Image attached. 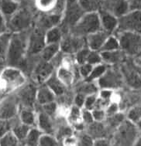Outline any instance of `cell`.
<instances>
[{
  "label": "cell",
  "instance_id": "6da1fadb",
  "mask_svg": "<svg viewBox=\"0 0 141 146\" xmlns=\"http://www.w3.org/2000/svg\"><path fill=\"white\" fill-rule=\"evenodd\" d=\"M25 32V31H24ZM24 32L15 33L11 36L5 59L9 66H19L23 64L27 53L28 38Z\"/></svg>",
  "mask_w": 141,
  "mask_h": 146
},
{
  "label": "cell",
  "instance_id": "7a4b0ae2",
  "mask_svg": "<svg viewBox=\"0 0 141 146\" xmlns=\"http://www.w3.org/2000/svg\"><path fill=\"white\" fill-rule=\"evenodd\" d=\"M25 83L26 77L23 72L15 66L5 67L0 74V88L7 93L20 89Z\"/></svg>",
  "mask_w": 141,
  "mask_h": 146
},
{
  "label": "cell",
  "instance_id": "3957f363",
  "mask_svg": "<svg viewBox=\"0 0 141 146\" xmlns=\"http://www.w3.org/2000/svg\"><path fill=\"white\" fill-rule=\"evenodd\" d=\"M140 130L136 124L127 118L116 128L112 142L118 145H132L136 142Z\"/></svg>",
  "mask_w": 141,
  "mask_h": 146
},
{
  "label": "cell",
  "instance_id": "277c9868",
  "mask_svg": "<svg viewBox=\"0 0 141 146\" xmlns=\"http://www.w3.org/2000/svg\"><path fill=\"white\" fill-rule=\"evenodd\" d=\"M73 30L74 35L82 37L102 30L99 14L96 12H89L84 14L73 27Z\"/></svg>",
  "mask_w": 141,
  "mask_h": 146
},
{
  "label": "cell",
  "instance_id": "5b68a950",
  "mask_svg": "<svg viewBox=\"0 0 141 146\" xmlns=\"http://www.w3.org/2000/svg\"><path fill=\"white\" fill-rule=\"evenodd\" d=\"M120 50L129 55H135L141 50V34L130 31H120L118 37Z\"/></svg>",
  "mask_w": 141,
  "mask_h": 146
},
{
  "label": "cell",
  "instance_id": "8992f818",
  "mask_svg": "<svg viewBox=\"0 0 141 146\" xmlns=\"http://www.w3.org/2000/svg\"><path fill=\"white\" fill-rule=\"evenodd\" d=\"M118 29L121 31H130L141 34V10L133 9L119 18Z\"/></svg>",
  "mask_w": 141,
  "mask_h": 146
},
{
  "label": "cell",
  "instance_id": "52a82bcc",
  "mask_svg": "<svg viewBox=\"0 0 141 146\" xmlns=\"http://www.w3.org/2000/svg\"><path fill=\"white\" fill-rule=\"evenodd\" d=\"M120 70L123 79L130 87L133 88H141V66L136 62H126L122 65Z\"/></svg>",
  "mask_w": 141,
  "mask_h": 146
},
{
  "label": "cell",
  "instance_id": "ba28073f",
  "mask_svg": "<svg viewBox=\"0 0 141 146\" xmlns=\"http://www.w3.org/2000/svg\"><path fill=\"white\" fill-rule=\"evenodd\" d=\"M32 22V17L29 12L27 9L17 10L11 16V19L9 22V28L14 33L24 32Z\"/></svg>",
  "mask_w": 141,
  "mask_h": 146
},
{
  "label": "cell",
  "instance_id": "9c48e42d",
  "mask_svg": "<svg viewBox=\"0 0 141 146\" xmlns=\"http://www.w3.org/2000/svg\"><path fill=\"white\" fill-rule=\"evenodd\" d=\"M121 70L116 69H107L106 73L102 76L99 80L98 84L102 89H116L120 88L123 82Z\"/></svg>",
  "mask_w": 141,
  "mask_h": 146
},
{
  "label": "cell",
  "instance_id": "30bf717a",
  "mask_svg": "<svg viewBox=\"0 0 141 146\" xmlns=\"http://www.w3.org/2000/svg\"><path fill=\"white\" fill-rule=\"evenodd\" d=\"M45 30L40 27H36L29 34L28 38V46H27V53L32 55L41 53L47 45L45 39Z\"/></svg>",
  "mask_w": 141,
  "mask_h": 146
},
{
  "label": "cell",
  "instance_id": "8fae6325",
  "mask_svg": "<svg viewBox=\"0 0 141 146\" xmlns=\"http://www.w3.org/2000/svg\"><path fill=\"white\" fill-rule=\"evenodd\" d=\"M87 46L86 39L82 36L72 35L62 39L60 42L61 51L66 54H73L78 53L82 48Z\"/></svg>",
  "mask_w": 141,
  "mask_h": 146
},
{
  "label": "cell",
  "instance_id": "7c38bea8",
  "mask_svg": "<svg viewBox=\"0 0 141 146\" xmlns=\"http://www.w3.org/2000/svg\"><path fill=\"white\" fill-rule=\"evenodd\" d=\"M19 100L17 97L8 98L0 102V120H10L19 111Z\"/></svg>",
  "mask_w": 141,
  "mask_h": 146
},
{
  "label": "cell",
  "instance_id": "4fadbf2b",
  "mask_svg": "<svg viewBox=\"0 0 141 146\" xmlns=\"http://www.w3.org/2000/svg\"><path fill=\"white\" fill-rule=\"evenodd\" d=\"M37 89V88H34V86L32 84H28L27 86L23 85L20 88L17 98L19 102L23 105V108H32L36 101Z\"/></svg>",
  "mask_w": 141,
  "mask_h": 146
},
{
  "label": "cell",
  "instance_id": "5bb4252c",
  "mask_svg": "<svg viewBox=\"0 0 141 146\" xmlns=\"http://www.w3.org/2000/svg\"><path fill=\"white\" fill-rule=\"evenodd\" d=\"M104 10L120 17L127 13L130 9L128 0H104Z\"/></svg>",
  "mask_w": 141,
  "mask_h": 146
},
{
  "label": "cell",
  "instance_id": "9a60e30c",
  "mask_svg": "<svg viewBox=\"0 0 141 146\" xmlns=\"http://www.w3.org/2000/svg\"><path fill=\"white\" fill-rule=\"evenodd\" d=\"M53 64L51 62H41L36 66L33 73V78L38 84L45 83L46 80L53 74Z\"/></svg>",
  "mask_w": 141,
  "mask_h": 146
},
{
  "label": "cell",
  "instance_id": "2e32d148",
  "mask_svg": "<svg viewBox=\"0 0 141 146\" xmlns=\"http://www.w3.org/2000/svg\"><path fill=\"white\" fill-rule=\"evenodd\" d=\"M83 15V9L78 3V1L67 2V8L65 14V20L67 25L73 27L82 17Z\"/></svg>",
  "mask_w": 141,
  "mask_h": 146
},
{
  "label": "cell",
  "instance_id": "e0dca14e",
  "mask_svg": "<svg viewBox=\"0 0 141 146\" xmlns=\"http://www.w3.org/2000/svg\"><path fill=\"white\" fill-rule=\"evenodd\" d=\"M99 14L101 21L102 29L108 34H112L116 29H118L119 19L118 17L106 10H102Z\"/></svg>",
  "mask_w": 141,
  "mask_h": 146
},
{
  "label": "cell",
  "instance_id": "ac0fdd59",
  "mask_svg": "<svg viewBox=\"0 0 141 146\" xmlns=\"http://www.w3.org/2000/svg\"><path fill=\"white\" fill-rule=\"evenodd\" d=\"M109 35L102 29L86 36V45L92 50L99 51Z\"/></svg>",
  "mask_w": 141,
  "mask_h": 146
},
{
  "label": "cell",
  "instance_id": "d6986e66",
  "mask_svg": "<svg viewBox=\"0 0 141 146\" xmlns=\"http://www.w3.org/2000/svg\"><path fill=\"white\" fill-rule=\"evenodd\" d=\"M37 127L43 133L52 134L53 132V125L50 115L44 111H40L37 114Z\"/></svg>",
  "mask_w": 141,
  "mask_h": 146
},
{
  "label": "cell",
  "instance_id": "ffe728a7",
  "mask_svg": "<svg viewBox=\"0 0 141 146\" xmlns=\"http://www.w3.org/2000/svg\"><path fill=\"white\" fill-rule=\"evenodd\" d=\"M102 57V62H104L105 64L112 65L116 64L118 63L123 61L124 60V54L125 53L121 50H116L112 51H104V52H99Z\"/></svg>",
  "mask_w": 141,
  "mask_h": 146
},
{
  "label": "cell",
  "instance_id": "44dd1931",
  "mask_svg": "<svg viewBox=\"0 0 141 146\" xmlns=\"http://www.w3.org/2000/svg\"><path fill=\"white\" fill-rule=\"evenodd\" d=\"M54 99H55V94L46 84L40 86V88L37 89L36 101L41 106L54 101Z\"/></svg>",
  "mask_w": 141,
  "mask_h": 146
},
{
  "label": "cell",
  "instance_id": "7402d4cb",
  "mask_svg": "<svg viewBox=\"0 0 141 146\" xmlns=\"http://www.w3.org/2000/svg\"><path fill=\"white\" fill-rule=\"evenodd\" d=\"M45 84L53 91L55 96L63 95L66 91L67 86L59 79L57 75L55 74H53L46 80Z\"/></svg>",
  "mask_w": 141,
  "mask_h": 146
},
{
  "label": "cell",
  "instance_id": "603a6c76",
  "mask_svg": "<svg viewBox=\"0 0 141 146\" xmlns=\"http://www.w3.org/2000/svg\"><path fill=\"white\" fill-rule=\"evenodd\" d=\"M67 121L70 125H73L75 128H77V130H82L84 125H85L82 121V108L76 105L72 106L67 115Z\"/></svg>",
  "mask_w": 141,
  "mask_h": 146
},
{
  "label": "cell",
  "instance_id": "cb8c5ba5",
  "mask_svg": "<svg viewBox=\"0 0 141 146\" xmlns=\"http://www.w3.org/2000/svg\"><path fill=\"white\" fill-rule=\"evenodd\" d=\"M19 119L22 123L30 127L37 125V114H35L32 108H23L19 111Z\"/></svg>",
  "mask_w": 141,
  "mask_h": 146
},
{
  "label": "cell",
  "instance_id": "d4e9b609",
  "mask_svg": "<svg viewBox=\"0 0 141 146\" xmlns=\"http://www.w3.org/2000/svg\"><path fill=\"white\" fill-rule=\"evenodd\" d=\"M60 50V43L47 44L40 53L43 61L51 62L58 54Z\"/></svg>",
  "mask_w": 141,
  "mask_h": 146
},
{
  "label": "cell",
  "instance_id": "484cf974",
  "mask_svg": "<svg viewBox=\"0 0 141 146\" xmlns=\"http://www.w3.org/2000/svg\"><path fill=\"white\" fill-rule=\"evenodd\" d=\"M45 39L47 44L60 43L62 40V31L57 27H52L47 29L45 33Z\"/></svg>",
  "mask_w": 141,
  "mask_h": 146
},
{
  "label": "cell",
  "instance_id": "4316f807",
  "mask_svg": "<svg viewBox=\"0 0 141 146\" xmlns=\"http://www.w3.org/2000/svg\"><path fill=\"white\" fill-rule=\"evenodd\" d=\"M61 16L58 14H53V15H47L41 18L40 21V26L41 29L47 30L51 29L52 27H57V25L61 22Z\"/></svg>",
  "mask_w": 141,
  "mask_h": 146
},
{
  "label": "cell",
  "instance_id": "83f0119b",
  "mask_svg": "<svg viewBox=\"0 0 141 146\" xmlns=\"http://www.w3.org/2000/svg\"><path fill=\"white\" fill-rule=\"evenodd\" d=\"M19 5L15 0H1L0 1V11L3 15L12 16L18 10Z\"/></svg>",
  "mask_w": 141,
  "mask_h": 146
},
{
  "label": "cell",
  "instance_id": "f1b7e54d",
  "mask_svg": "<svg viewBox=\"0 0 141 146\" xmlns=\"http://www.w3.org/2000/svg\"><path fill=\"white\" fill-rule=\"evenodd\" d=\"M57 75L59 77V79L64 83L67 87L72 85L75 80V76H74L73 72L66 66H61L57 70Z\"/></svg>",
  "mask_w": 141,
  "mask_h": 146
},
{
  "label": "cell",
  "instance_id": "f546056e",
  "mask_svg": "<svg viewBox=\"0 0 141 146\" xmlns=\"http://www.w3.org/2000/svg\"><path fill=\"white\" fill-rule=\"evenodd\" d=\"M42 134L43 132L37 127H32L30 128L27 138H25L23 142H25L27 145H39V141H40V136L42 135Z\"/></svg>",
  "mask_w": 141,
  "mask_h": 146
},
{
  "label": "cell",
  "instance_id": "4dcf8cb0",
  "mask_svg": "<svg viewBox=\"0 0 141 146\" xmlns=\"http://www.w3.org/2000/svg\"><path fill=\"white\" fill-rule=\"evenodd\" d=\"M31 127H30V126L27 125H25V124L20 121L19 124H16L15 125H13L12 131L15 134V135L17 137V138L19 139V142H23L25 138H27V135H28V133H29Z\"/></svg>",
  "mask_w": 141,
  "mask_h": 146
},
{
  "label": "cell",
  "instance_id": "1f68e13d",
  "mask_svg": "<svg viewBox=\"0 0 141 146\" xmlns=\"http://www.w3.org/2000/svg\"><path fill=\"white\" fill-rule=\"evenodd\" d=\"M19 143V139L11 130L0 137V145L1 146H15Z\"/></svg>",
  "mask_w": 141,
  "mask_h": 146
},
{
  "label": "cell",
  "instance_id": "d6a6232c",
  "mask_svg": "<svg viewBox=\"0 0 141 146\" xmlns=\"http://www.w3.org/2000/svg\"><path fill=\"white\" fill-rule=\"evenodd\" d=\"M106 66L102 64V63L97 64V65H95L92 70L90 75L85 80H86V81H93L94 82L95 80H99V78L106 73Z\"/></svg>",
  "mask_w": 141,
  "mask_h": 146
},
{
  "label": "cell",
  "instance_id": "836d02e7",
  "mask_svg": "<svg viewBox=\"0 0 141 146\" xmlns=\"http://www.w3.org/2000/svg\"><path fill=\"white\" fill-rule=\"evenodd\" d=\"M120 42H119L118 38L109 35V37L107 38L102 48L100 49L99 52L116 50H120Z\"/></svg>",
  "mask_w": 141,
  "mask_h": 146
},
{
  "label": "cell",
  "instance_id": "e575fe53",
  "mask_svg": "<svg viewBox=\"0 0 141 146\" xmlns=\"http://www.w3.org/2000/svg\"><path fill=\"white\" fill-rule=\"evenodd\" d=\"M98 90V88L94 84L93 81H86L83 84L79 85L78 88V93L82 94L87 96L92 94H96Z\"/></svg>",
  "mask_w": 141,
  "mask_h": 146
},
{
  "label": "cell",
  "instance_id": "d590c367",
  "mask_svg": "<svg viewBox=\"0 0 141 146\" xmlns=\"http://www.w3.org/2000/svg\"><path fill=\"white\" fill-rule=\"evenodd\" d=\"M106 119H107L108 125H109L110 127L116 128L126 118L124 114L118 111L115 114L107 116Z\"/></svg>",
  "mask_w": 141,
  "mask_h": 146
},
{
  "label": "cell",
  "instance_id": "8d00e7d4",
  "mask_svg": "<svg viewBox=\"0 0 141 146\" xmlns=\"http://www.w3.org/2000/svg\"><path fill=\"white\" fill-rule=\"evenodd\" d=\"M59 145V140L56 137L52 135V134L43 133L40 136L39 145L41 146H55Z\"/></svg>",
  "mask_w": 141,
  "mask_h": 146
},
{
  "label": "cell",
  "instance_id": "74e56055",
  "mask_svg": "<svg viewBox=\"0 0 141 146\" xmlns=\"http://www.w3.org/2000/svg\"><path fill=\"white\" fill-rule=\"evenodd\" d=\"M12 35L4 33L0 34V56L5 57Z\"/></svg>",
  "mask_w": 141,
  "mask_h": 146
},
{
  "label": "cell",
  "instance_id": "f35d334b",
  "mask_svg": "<svg viewBox=\"0 0 141 146\" xmlns=\"http://www.w3.org/2000/svg\"><path fill=\"white\" fill-rule=\"evenodd\" d=\"M126 117L130 121L136 124L141 120V107H134L131 108L128 112Z\"/></svg>",
  "mask_w": 141,
  "mask_h": 146
},
{
  "label": "cell",
  "instance_id": "ab89813d",
  "mask_svg": "<svg viewBox=\"0 0 141 146\" xmlns=\"http://www.w3.org/2000/svg\"><path fill=\"white\" fill-rule=\"evenodd\" d=\"M101 63L102 57L99 51H95L91 50L89 54H88V58H87V60H86V64H89L92 66H95V65L101 64Z\"/></svg>",
  "mask_w": 141,
  "mask_h": 146
},
{
  "label": "cell",
  "instance_id": "60d3db41",
  "mask_svg": "<svg viewBox=\"0 0 141 146\" xmlns=\"http://www.w3.org/2000/svg\"><path fill=\"white\" fill-rule=\"evenodd\" d=\"M90 49L87 46L82 48V50L78 51V53H76V56H75V58H76V61L79 65L83 64H86V60H87V58H88V54H89V52H90Z\"/></svg>",
  "mask_w": 141,
  "mask_h": 146
},
{
  "label": "cell",
  "instance_id": "b9f144b4",
  "mask_svg": "<svg viewBox=\"0 0 141 146\" xmlns=\"http://www.w3.org/2000/svg\"><path fill=\"white\" fill-rule=\"evenodd\" d=\"M99 95L98 94H92L86 96L85 101V104H84V108L88 109V110H92L96 106V102L98 100Z\"/></svg>",
  "mask_w": 141,
  "mask_h": 146
},
{
  "label": "cell",
  "instance_id": "7bdbcfd3",
  "mask_svg": "<svg viewBox=\"0 0 141 146\" xmlns=\"http://www.w3.org/2000/svg\"><path fill=\"white\" fill-rule=\"evenodd\" d=\"M78 138V145H93L94 140L92 137L89 135V134H86V133H81Z\"/></svg>",
  "mask_w": 141,
  "mask_h": 146
},
{
  "label": "cell",
  "instance_id": "ee69618b",
  "mask_svg": "<svg viewBox=\"0 0 141 146\" xmlns=\"http://www.w3.org/2000/svg\"><path fill=\"white\" fill-rule=\"evenodd\" d=\"M94 121L96 122H102L106 118V112L105 109L94 108L92 110Z\"/></svg>",
  "mask_w": 141,
  "mask_h": 146
},
{
  "label": "cell",
  "instance_id": "f6af8a7d",
  "mask_svg": "<svg viewBox=\"0 0 141 146\" xmlns=\"http://www.w3.org/2000/svg\"><path fill=\"white\" fill-rule=\"evenodd\" d=\"M82 121L85 125H90L93 122H95L92 112L88 109L84 108L83 110H82Z\"/></svg>",
  "mask_w": 141,
  "mask_h": 146
},
{
  "label": "cell",
  "instance_id": "bcb514c9",
  "mask_svg": "<svg viewBox=\"0 0 141 146\" xmlns=\"http://www.w3.org/2000/svg\"><path fill=\"white\" fill-rule=\"evenodd\" d=\"M92 65H91L89 64H83L79 65V70H78V72H79V74L81 75V77H83L84 79H87L88 77V76L90 75L91 72H92V70L93 68Z\"/></svg>",
  "mask_w": 141,
  "mask_h": 146
},
{
  "label": "cell",
  "instance_id": "7dc6e473",
  "mask_svg": "<svg viewBox=\"0 0 141 146\" xmlns=\"http://www.w3.org/2000/svg\"><path fill=\"white\" fill-rule=\"evenodd\" d=\"M42 108L43 111L47 113L51 117H52L53 114H56L57 111V104L54 101L50 102L48 104H43V105H42Z\"/></svg>",
  "mask_w": 141,
  "mask_h": 146
},
{
  "label": "cell",
  "instance_id": "c3c4849f",
  "mask_svg": "<svg viewBox=\"0 0 141 146\" xmlns=\"http://www.w3.org/2000/svg\"><path fill=\"white\" fill-rule=\"evenodd\" d=\"M13 125L9 120H0V137L12 130Z\"/></svg>",
  "mask_w": 141,
  "mask_h": 146
},
{
  "label": "cell",
  "instance_id": "681fc988",
  "mask_svg": "<svg viewBox=\"0 0 141 146\" xmlns=\"http://www.w3.org/2000/svg\"><path fill=\"white\" fill-rule=\"evenodd\" d=\"M113 90L110 89H102L100 93L98 94L99 98L105 100V101H110L112 100V97L113 95Z\"/></svg>",
  "mask_w": 141,
  "mask_h": 146
},
{
  "label": "cell",
  "instance_id": "f907efd6",
  "mask_svg": "<svg viewBox=\"0 0 141 146\" xmlns=\"http://www.w3.org/2000/svg\"><path fill=\"white\" fill-rule=\"evenodd\" d=\"M72 135H73V131H72L71 127L63 126L60 128V130H58L59 138H62V139H64V138H66L67 136Z\"/></svg>",
  "mask_w": 141,
  "mask_h": 146
},
{
  "label": "cell",
  "instance_id": "816d5d0a",
  "mask_svg": "<svg viewBox=\"0 0 141 146\" xmlns=\"http://www.w3.org/2000/svg\"><path fill=\"white\" fill-rule=\"evenodd\" d=\"M85 98H86V96L82 94L77 93V94L75 95V98H74V103H75V105L79 107V108H84Z\"/></svg>",
  "mask_w": 141,
  "mask_h": 146
},
{
  "label": "cell",
  "instance_id": "f5cc1de1",
  "mask_svg": "<svg viewBox=\"0 0 141 146\" xmlns=\"http://www.w3.org/2000/svg\"><path fill=\"white\" fill-rule=\"evenodd\" d=\"M112 145V141L109 139L102 137V138H98L94 140L93 145L96 146H108Z\"/></svg>",
  "mask_w": 141,
  "mask_h": 146
},
{
  "label": "cell",
  "instance_id": "db71d44e",
  "mask_svg": "<svg viewBox=\"0 0 141 146\" xmlns=\"http://www.w3.org/2000/svg\"><path fill=\"white\" fill-rule=\"evenodd\" d=\"M79 2H80L79 4L82 9L92 10V7L96 4V0H79Z\"/></svg>",
  "mask_w": 141,
  "mask_h": 146
},
{
  "label": "cell",
  "instance_id": "11a10c76",
  "mask_svg": "<svg viewBox=\"0 0 141 146\" xmlns=\"http://www.w3.org/2000/svg\"><path fill=\"white\" fill-rule=\"evenodd\" d=\"M63 141H64V144L65 145H78L77 137H75L73 135L64 138L63 139Z\"/></svg>",
  "mask_w": 141,
  "mask_h": 146
},
{
  "label": "cell",
  "instance_id": "9f6ffc18",
  "mask_svg": "<svg viewBox=\"0 0 141 146\" xmlns=\"http://www.w3.org/2000/svg\"><path fill=\"white\" fill-rule=\"evenodd\" d=\"M6 29H7V27H6V24H5V20L4 19V15L0 11V34L5 33Z\"/></svg>",
  "mask_w": 141,
  "mask_h": 146
},
{
  "label": "cell",
  "instance_id": "6f0895ef",
  "mask_svg": "<svg viewBox=\"0 0 141 146\" xmlns=\"http://www.w3.org/2000/svg\"><path fill=\"white\" fill-rule=\"evenodd\" d=\"M53 2V0H38V4L41 8L47 9L51 7V5H52Z\"/></svg>",
  "mask_w": 141,
  "mask_h": 146
},
{
  "label": "cell",
  "instance_id": "680465c9",
  "mask_svg": "<svg viewBox=\"0 0 141 146\" xmlns=\"http://www.w3.org/2000/svg\"><path fill=\"white\" fill-rule=\"evenodd\" d=\"M5 68V62L3 61V60H0V74L2 73L3 70Z\"/></svg>",
  "mask_w": 141,
  "mask_h": 146
},
{
  "label": "cell",
  "instance_id": "91938a15",
  "mask_svg": "<svg viewBox=\"0 0 141 146\" xmlns=\"http://www.w3.org/2000/svg\"><path fill=\"white\" fill-rule=\"evenodd\" d=\"M134 145H139L141 146V135H139L138 138L136 139V142L134 144Z\"/></svg>",
  "mask_w": 141,
  "mask_h": 146
},
{
  "label": "cell",
  "instance_id": "94428289",
  "mask_svg": "<svg viewBox=\"0 0 141 146\" xmlns=\"http://www.w3.org/2000/svg\"><path fill=\"white\" fill-rule=\"evenodd\" d=\"M133 3L136 6H141V0H133Z\"/></svg>",
  "mask_w": 141,
  "mask_h": 146
},
{
  "label": "cell",
  "instance_id": "6125c7cd",
  "mask_svg": "<svg viewBox=\"0 0 141 146\" xmlns=\"http://www.w3.org/2000/svg\"><path fill=\"white\" fill-rule=\"evenodd\" d=\"M136 63L137 64H138L139 66H141V56H140L137 60H136Z\"/></svg>",
  "mask_w": 141,
  "mask_h": 146
},
{
  "label": "cell",
  "instance_id": "be15d7a7",
  "mask_svg": "<svg viewBox=\"0 0 141 146\" xmlns=\"http://www.w3.org/2000/svg\"><path fill=\"white\" fill-rule=\"evenodd\" d=\"M136 126H137V127L139 128V130L141 131V120L140 121H139L138 122L136 123Z\"/></svg>",
  "mask_w": 141,
  "mask_h": 146
}]
</instances>
